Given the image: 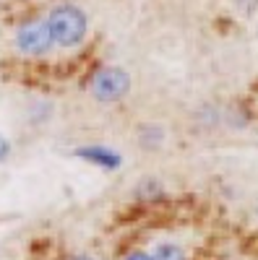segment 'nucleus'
<instances>
[{
	"instance_id": "9d476101",
	"label": "nucleus",
	"mask_w": 258,
	"mask_h": 260,
	"mask_svg": "<svg viewBox=\"0 0 258 260\" xmlns=\"http://www.w3.org/2000/svg\"><path fill=\"white\" fill-rule=\"evenodd\" d=\"M123 260H154L152 252H144V250H133V252H128Z\"/></svg>"
},
{
	"instance_id": "1a4fd4ad",
	"label": "nucleus",
	"mask_w": 258,
	"mask_h": 260,
	"mask_svg": "<svg viewBox=\"0 0 258 260\" xmlns=\"http://www.w3.org/2000/svg\"><path fill=\"white\" fill-rule=\"evenodd\" d=\"M8 156H11V141L0 133V164L8 161Z\"/></svg>"
},
{
	"instance_id": "39448f33",
	"label": "nucleus",
	"mask_w": 258,
	"mask_h": 260,
	"mask_svg": "<svg viewBox=\"0 0 258 260\" xmlns=\"http://www.w3.org/2000/svg\"><path fill=\"white\" fill-rule=\"evenodd\" d=\"M167 141V130L162 122H144L138 127V143L144 151H157Z\"/></svg>"
},
{
	"instance_id": "423d86ee",
	"label": "nucleus",
	"mask_w": 258,
	"mask_h": 260,
	"mask_svg": "<svg viewBox=\"0 0 258 260\" xmlns=\"http://www.w3.org/2000/svg\"><path fill=\"white\" fill-rule=\"evenodd\" d=\"M162 195H164V185L157 177H144L136 185V198L138 201H159Z\"/></svg>"
},
{
	"instance_id": "20e7f679",
	"label": "nucleus",
	"mask_w": 258,
	"mask_h": 260,
	"mask_svg": "<svg viewBox=\"0 0 258 260\" xmlns=\"http://www.w3.org/2000/svg\"><path fill=\"white\" fill-rule=\"evenodd\" d=\"M73 156L92 164L102 172H118L123 167V154L112 146H104V143H86V146H78L73 151Z\"/></svg>"
},
{
	"instance_id": "0eeeda50",
	"label": "nucleus",
	"mask_w": 258,
	"mask_h": 260,
	"mask_svg": "<svg viewBox=\"0 0 258 260\" xmlns=\"http://www.w3.org/2000/svg\"><path fill=\"white\" fill-rule=\"evenodd\" d=\"M152 257H154V260H188L185 252H183V247L175 245V242H159V245L154 247Z\"/></svg>"
},
{
	"instance_id": "6e6552de",
	"label": "nucleus",
	"mask_w": 258,
	"mask_h": 260,
	"mask_svg": "<svg viewBox=\"0 0 258 260\" xmlns=\"http://www.w3.org/2000/svg\"><path fill=\"white\" fill-rule=\"evenodd\" d=\"M222 122H224L227 127H238V130H243V127L248 125V115H245V110H243L240 104H238V107H224Z\"/></svg>"
},
{
	"instance_id": "f257e3e1",
	"label": "nucleus",
	"mask_w": 258,
	"mask_h": 260,
	"mask_svg": "<svg viewBox=\"0 0 258 260\" xmlns=\"http://www.w3.org/2000/svg\"><path fill=\"white\" fill-rule=\"evenodd\" d=\"M45 24L52 45L60 50L78 47L89 34V16L76 3H58L55 8H50V13L45 16Z\"/></svg>"
},
{
	"instance_id": "f03ea898",
	"label": "nucleus",
	"mask_w": 258,
	"mask_h": 260,
	"mask_svg": "<svg viewBox=\"0 0 258 260\" xmlns=\"http://www.w3.org/2000/svg\"><path fill=\"white\" fill-rule=\"evenodd\" d=\"M133 89V78L120 65H104V68L94 71L89 81V94L102 102V104H118L123 102Z\"/></svg>"
},
{
	"instance_id": "7ed1b4c3",
	"label": "nucleus",
	"mask_w": 258,
	"mask_h": 260,
	"mask_svg": "<svg viewBox=\"0 0 258 260\" xmlns=\"http://www.w3.org/2000/svg\"><path fill=\"white\" fill-rule=\"evenodd\" d=\"M13 47L24 57H45L55 45L50 39L45 18H26L13 31Z\"/></svg>"
},
{
	"instance_id": "9b49d317",
	"label": "nucleus",
	"mask_w": 258,
	"mask_h": 260,
	"mask_svg": "<svg viewBox=\"0 0 258 260\" xmlns=\"http://www.w3.org/2000/svg\"><path fill=\"white\" fill-rule=\"evenodd\" d=\"M68 260H97V257H92V255H73V257H68Z\"/></svg>"
}]
</instances>
